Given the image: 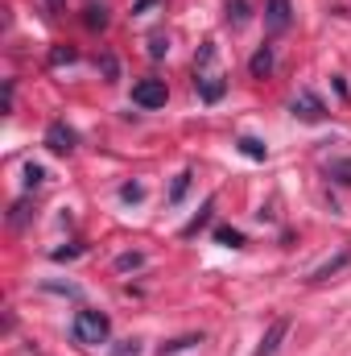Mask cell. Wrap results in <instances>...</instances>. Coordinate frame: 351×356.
<instances>
[{
	"mask_svg": "<svg viewBox=\"0 0 351 356\" xmlns=\"http://www.w3.org/2000/svg\"><path fill=\"white\" fill-rule=\"evenodd\" d=\"M108 336H112V319H108L103 311H79L75 323H71V340L83 344V348H99V344H108Z\"/></svg>",
	"mask_w": 351,
	"mask_h": 356,
	"instance_id": "obj_1",
	"label": "cell"
},
{
	"mask_svg": "<svg viewBox=\"0 0 351 356\" xmlns=\"http://www.w3.org/2000/svg\"><path fill=\"white\" fill-rule=\"evenodd\" d=\"M289 112H293L298 120H306V124H323V120H327V104H323V99H318L310 88H302L298 95H293Z\"/></svg>",
	"mask_w": 351,
	"mask_h": 356,
	"instance_id": "obj_2",
	"label": "cell"
},
{
	"mask_svg": "<svg viewBox=\"0 0 351 356\" xmlns=\"http://www.w3.org/2000/svg\"><path fill=\"white\" fill-rule=\"evenodd\" d=\"M166 99H170L166 79H141V83H132V104L137 108H166Z\"/></svg>",
	"mask_w": 351,
	"mask_h": 356,
	"instance_id": "obj_3",
	"label": "cell"
},
{
	"mask_svg": "<svg viewBox=\"0 0 351 356\" xmlns=\"http://www.w3.org/2000/svg\"><path fill=\"white\" fill-rule=\"evenodd\" d=\"M46 145H50L54 154H75V145H79V133H75L67 120H54V124L46 129Z\"/></svg>",
	"mask_w": 351,
	"mask_h": 356,
	"instance_id": "obj_4",
	"label": "cell"
},
{
	"mask_svg": "<svg viewBox=\"0 0 351 356\" xmlns=\"http://www.w3.org/2000/svg\"><path fill=\"white\" fill-rule=\"evenodd\" d=\"M264 25H268V33H285L293 25V4L289 0H264Z\"/></svg>",
	"mask_w": 351,
	"mask_h": 356,
	"instance_id": "obj_5",
	"label": "cell"
},
{
	"mask_svg": "<svg viewBox=\"0 0 351 356\" xmlns=\"http://www.w3.org/2000/svg\"><path fill=\"white\" fill-rule=\"evenodd\" d=\"M289 336V319L285 315H277L268 327H264V336H261V344H257V353L252 356H277V348H281V340Z\"/></svg>",
	"mask_w": 351,
	"mask_h": 356,
	"instance_id": "obj_6",
	"label": "cell"
},
{
	"mask_svg": "<svg viewBox=\"0 0 351 356\" xmlns=\"http://www.w3.org/2000/svg\"><path fill=\"white\" fill-rule=\"evenodd\" d=\"M273 67H277L273 46H261V50L252 54V63H248V75H252V79H264V75H273Z\"/></svg>",
	"mask_w": 351,
	"mask_h": 356,
	"instance_id": "obj_7",
	"label": "cell"
},
{
	"mask_svg": "<svg viewBox=\"0 0 351 356\" xmlns=\"http://www.w3.org/2000/svg\"><path fill=\"white\" fill-rule=\"evenodd\" d=\"M223 91H228L223 75H203V79H198V95H203V104H219Z\"/></svg>",
	"mask_w": 351,
	"mask_h": 356,
	"instance_id": "obj_8",
	"label": "cell"
},
{
	"mask_svg": "<svg viewBox=\"0 0 351 356\" xmlns=\"http://www.w3.org/2000/svg\"><path fill=\"white\" fill-rule=\"evenodd\" d=\"M236 149H240L244 158H252V162H264V158H268V145H264L261 137H240Z\"/></svg>",
	"mask_w": 351,
	"mask_h": 356,
	"instance_id": "obj_9",
	"label": "cell"
},
{
	"mask_svg": "<svg viewBox=\"0 0 351 356\" xmlns=\"http://www.w3.org/2000/svg\"><path fill=\"white\" fill-rule=\"evenodd\" d=\"M211 211H215V199H207V203H203V211H198V216H194V220L182 228V236H198V232L211 224Z\"/></svg>",
	"mask_w": 351,
	"mask_h": 356,
	"instance_id": "obj_10",
	"label": "cell"
},
{
	"mask_svg": "<svg viewBox=\"0 0 351 356\" xmlns=\"http://www.w3.org/2000/svg\"><path fill=\"white\" fill-rule=\"evenodd\" d=\"M351 261V249H343V253H339V257H331V261H327V266H318L314 269V277H310V282H327V277H331V273H339V269L348 266Z\"/></svg>",
	"mask_w": 351,
	"mask_h": 356,
	"instance_id": "obj_11",
	"label": "cell"
},
{
	"mask_svg": "<svg viewBox=\"0 0 351 356\" xmlns=\"http://www.w3.org/2000/svg\"><path fill=\"white\" fill-rule=\"evenodd\" d=\"M215 241H219L223 249H244V232H240V228H228V224L215 228Z\"/></svg>",
	"mask_w": 351,
	"mask_h": 356,
	"instance_id": "obj_12",
	"label": "cell"
},
{
	"mask_svg": "<svg viewBox=\"0 0 351 356\" xmlns=\"http://www.w3.org/2000/svg\"><path fill=\"white\" fill-rule=\"evenodd\" d=\"M83 25H87V29H103V25H108V8H103V4H87V8H83Z\"/></svg>",
	"mask_w": 351,
	"mask_h": 356,
	"instance_id": "obj_13",
	"label": "cell"
},
{
	"mask_svg": "<svg viewBox=\"0 0 351 356\" xmlns=\"http://www.w3.org/2000/svg\"><path fill=\"white\" fill-rule=\"evenodd\" d=\"M248 21V0H228V25H244Z\"/></svg>",
	"mask_w": 351,
	"mask_h": 356,
	"instance_id": "obj_14",
	"label": "cell"
},
{
	"mask_svg": "<svg viewBox=\"0 0 351 356\" xmlns=\"http://www.w3.org/2000/svg\"><path fill=\"white\" fill-rule=\"evenodd\" d=\"M8 224H12V228H25V224H29V199H17V203H12Z\"/></svg>",
	"mask_w": 351,
	"mask_h": 356,
	"instance_id": "obj_15",
	"label": "cell"
},
{
	"mask_svg": "<svg viewBox=\"0 0 351 356\" xmlns=\"http://www.w3.org/2000/svg\"><path fill=\"white\" fill-rule=\"evenodd\" d=\"M190 170H182V175L174 178V186H170V203H182V199H186V191H190Z\"/></svg>",
	"mask_w": 351,
	"mask_h": 356,
	"instance_id": "obj_16",
	"label": "cell"
},
{
	"mask_svg": "<svg viewBox=\"0 0 351 356\" xmlns=\"http://www.w3.org/2000/svg\"><path fill=\"white\" fill-rule=\"evenodd\" d=\"M194 344H203V336H182V340H170V344H162V356L186 353V348H194Z\"/></svg>",
	"mask_w": 351,
	"mask_h": 356,
	"instance_id": "obj_17",
	"label": "cell"
},
{
	"mask_svg": "<svg viewBox=\"0 0 351 356\" xmlns=\"http://www.w3.org/2000/svg\"><path fill=\"white\" fill-rule=\"evenodd\" d=\"M327 175L335 178V182H348V186H351V158H348V162H331V166H327Z\"/></svg>",
	"mask_w": 351,
	"mask_h": 356,
	"instance_id": "obj_18",
	"label": "cell"
},
{
	"mask_svg": "<svg viewBox=\"0 0 351 356\" xmlns=\"http://www.w3.org/2000/svg\"><path fill=\"white\" fill-rule=\"evenodd\" d=\"M75 58H79V54H75L71 46H54V50H50V67H62V63H75Z\"/></svg>",
	"mask_w": 351,
	"mask_h": 356,
	"instance_id": "obj_19",
	"label": "cell"
},
{
	"mask_svg": "<svg viewBox=\"0 0 351 356\" xmlns=\"http://www.w3.org/2000/svg\"><path fill=\"white\" fill-rule=\"evenodd\" d=\"M42 166H37V162H29V166H25V186H29V191H37V186H42Z\"/></svg>",
	"mask_w": 351,
	"mask_h": 356,
	"instance_id": "obj_20",
	"label": "cell"
},
{
	"mask_svg": "<svg viewBox=\"0 0 351 356\" xmlns=\"http://www.w3.org/2000/svg\"><path fill=\"white\" fill-rule=\"evenodd\" d=\"M149 54H153V58H166V54H170V38H162V33L149 38Z\"/></svg>",
	"mask_w": 351,
	"mask_h": 356,
	"instance_id": "obj_21",
	"label": "cell"
},
{
	"mask_svg": "<svg viewBox=\"0 0 351 356\" xmlns=\"http://www.w3.org/2000/svg\"><path fill=\"white\" fill-rule=\"evenodd\" d=\"M120 199L137 203V199H145V186H141V182H124V186H120Z\"/></svg>",
	"mask_w": 351,
	"mask_h": 356,
	"instance_id": "obj_22",
	"label": "cell"
},
{
	"mask_svg": "<svg viewBox=\"0 0 351 356\" xmlns=\"http://www.w3.org/2000/svg\"><path fill=\"white\" fill-rule=\"evenodd\" d=\"M99 67H103V75H108V83H116V75H120V63H116L112 54H103V58H99Z\"/></svg>",
	"mask_w": 351,
	"mask_h": 356,
	"instance_id": "obj_23",
	"label": "cell"
},
{
	"mask_svg": "<svg viewBox=\"0 0 351 356\" xmlns=\"http://www.w3.org/2000/svg\"><path fill=\"white\" fill-rule=\"evenodd\" d=\"M141 261H145L141 253H120L116 257V269H141Z\"/></svg>",
	"mask_w": 351,
	"mask_h": 356,
	"instance_id": "obj_24",
	"label": "cell"
},
{
	"mask_svg": "<svg viewBox=\"0 0 351 356\" xmlns=\"http://www.w3.org/2000/svg\"><path fill=\"white\" fill-rule=\"evenodd\" d=\"M50 257H54V261H67V257H79V245H67V249H54Z\"/></svg>",
	"mask_w": 351,
	"mask_h": 356,
	"instance_id": "obj_25",
	"label": "cell"
},
{
	"mask_svg": "<svg viewBox=\"0 0 351 356\" xmlns=\"http://www.w3.org/2000/svg\"><path fill=\"white\" fill-rule=\"evenodd\" d=\"M153 4H162V0H137V4H132V13H149Z\"/></svg>",
	"mask_w": 351,
	"mask_h": 356,
	"instance_id": "obj_26",
	"label": "cell"
},
{
	"mask_svg": "<svg viewBox=\"0 0 351 356\" xmlns=\"http://www.w3.org/2000/svg\"><path fill=\"white\" fill-rule=\"evenodd\" d=\"M116 356H137V340H128L124 348H116Z\"/></svg>",
	"mask_w": 351,
	"mask_h": 356,
	"instance_id": "obj_27",
	"label": "cell"
},
{
	"mask_svg": "<svg viewBox=\"0 0 351 356\" xmlns=\"http://www.w3.org/2000/svg\"><path fill=\"white\" fill-rule=\"evenodd\" d=\"M46 4H50V8H58V4H62V0H46Z\"/></svg>",
	"mask_w": 351,
	"mask_h": 356,
	"instance_id": "obj_28",
	"label": "cell"
}]
</instances>
